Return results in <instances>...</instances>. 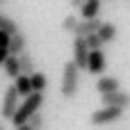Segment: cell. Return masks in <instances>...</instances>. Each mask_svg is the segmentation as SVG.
I'll return each mask as SVG.
<instances>
[{
	"mask_svg": "<svg viewBox=\"0 0 130 130\" xmlns=\"http://www.w3.org/2000/svg\"><path fill=\"white\" fill-rule=\"evenodd\" d=\"M41 105H43V94H34V91H32L30 96L23 98V103H18V110L14 112L11 123H14V126H23V123H27V119H30L34 112H39Z\"/></svg>",
	"mask_w": 130,
	"mask_h": 130,
	"instance_id": "obj_1",
	"label": "cell"
},
{
	"mask_svg": "<svg viewBox=\"0 0 130 130\" xmlns=\"http://www.w3.org/2000/svg\"><path fill=\"white\" fill-rule=\"evenodd\" d=\"M78 87H80V69L78 64L71 59L64 64V73H62V85H59V91L64 98H73L78 94Z\"/></svg>",
	"mask_w": 130,
	"mask_h": 130,
	"instance_id": "obj_2",
	"label": "cell"
},
{
	"mask_svg": "<svg viewBox=\"0 0 130 130\" xmlns=\"http://www.w3.org/2000/svg\"><path fill=\"white\" fill-rule=\"evenodd\" d=\"M121 117H123V110H121V107H107V105H103L101 110L91 112L89 121H91L94 126H107V123L119 121Z\"/></svg>",
	"mask_w": 130,
	"mask_h": 130,
	"instance_id": "obj_3",
	"label": "cell"
},
{
	"mask_svg": "<svg viewBox=\"0 0 130 130\" xmlns=\"http://www.w3.org/2000/svg\"><path fill=\"white\" fill-rule=\"evenodd\" d=\"M18 98H21V96L16 94L14 85L5 89V96H2V107H0V112H2V117H5V119H9V121H11L14 112L18 110Z\"/></svg>",
	"mask_w": 130,
	"mask_h": 130,
	"instance_id": "obj_4",
	"label": "cell"
},
{
	"mask_svg": "<svg viewBox=\"0 0 130 130\" xmlns=\"http://www.w3.org/2000/svg\"><path fill=\"white\" fill-rule=\"evenodd\" d=\"M101 98H103V105H107V107H121V110L130 107V94L123 89H117L112 94H103Z\"/></svg>",
	"mask_w": 130,
	"mask_h": 130,
	"instance_id": "obj_5",
	"label": "cell"
},
{
	"mask_svg": "<svg viewBox=\"0 0 130 130\" xmlns=\"http://www.w3.org/2000/svg\"><path fill=\"white\" fill-rule=\"evenodd\" d=\"M89 48L85 43V37H75L73 39V62L78 64V69H87V59H89Z\"/></svg>",
	"mask_w": 130,
	"mask_h": 130,
	"instance_id": "obj_6",
	"label": "cell"
},
{
	"mask_svg": "<svg viewBox=\"0 0 130 130\" xmlns=\"http://www.w3.org/2000/svg\"><path fill=\"white\" fill-rule=\"evenodd\" d=\"M107 66V59H105V53L103 50H91L89 53V59H87V71L91 75H101Z\"/></svg>",
	"mask_w": 130,
	"mask_h": 130,
	"instance_id": "obj_7",
	"label": "cell"
},
{
	"mask_svg": "<svg viewBox=\"0 0 130 130\" xmlns=\"http://www.w3.org/2000/svg\"><path fill=\"white\" fill-rule=\"evenodd\" d=\"M101 25H103V21H98V18H91V21H78L73 34H75V37H89V34H96Z\"/></svg>",
	"mask_w": 130,
	"mask_h": 130,
	"instance_id": "obj_8",
	"label": "cell"
},
{
	"mask_svg": "<svg viewBox=\"0 0 130 130\" xmlns=\"http://www.w3.org/2000/svg\"><path fill=\"white\" fill-rule=\"evenodd\" d=\"M96 89H98V94L103 96V94H112V91L121 89V85H119V80H117L114 75H103V78L96 80Z\"/></svg>",
	"mask_w": 130,
	"mask_h": 130,
	"instance_id": "obj_9",
	"label": "cell"
},
{
	"mask_svg": "<svg viewBox=\"0 0 130 130\" xmlns=\"http://www.w3.org/2000/svg\"><path fill=\"white\" fill-rule=\"evenodd\" d=\"M101 2H103V0H85V2H82V7H80L82 18H85V21L98 18V14H101Z\"/></svg>",
	"mask_w": 130,
	"mask_h": 130,
	"instance_id": "obj_10",
	"label": "cell"
},
{
	"mask_svg": "<svg viewBox=\"0 0 130 130\" xmlns=\"http://www.w3.org/2000/svg\"><path fill=\"white\" fill-rule=\"evenodd\" d=\"M18 64H21V75H32V73L37 71L34 57H32V53H27V50H23V53L18 55Z\"/></svg>",
	"mask_w": 130,
	"mask_h": 130,
	"instance_id": "obj_11",
	"label": "cell"
},
{
	"mask_svg": "<svg viewBox=\"0 0 130 130\" xmlns=\"http://www.w3.org/2000/svg\"><path fill=\"white\" fill-rule=\"evenodd\" d=\"M96 34L101 37V41H103V43H110V41H114V39H117L119 30H117V25H114V23H105V21H103V25L98 27V32H96Z\"/></svg>",
	"mask_w": 130,
	"mask_h": 130,
	"instance_id": "obj_12",
	"label": "cell"
},
{
	"mask_svg": "<svg viewBox=\"0 0 130 130\" xmlns=\"http://www.w3.org/2000/svg\"><path fill=\"white\" fill-rule=\"evenodd\" d=\"M25 43H27V37L23 32L11 34V39H9V55H21L25 50Z\"/></svg>",
	"mask_w": 130,
	"mask_h": 130,
	"instance_id": "obj_13",
	"label": "cell"
},
{
	"mask_svg": "<svg viewBox=\"0 0 130 130\" xmlns=\"http://www.w3.org/2000/svg\"><path fill=\"white\" fill-rule=\"evenodd\" d=\"M14 89H16V94H18L21 98L30 96V94H32V85H30V75H16V78H14Z\"/></svg>",
	"mask_w": 130,
	"mask_h": 130,
	"instance_id": "obj_14",
	"label": "cell"
},
{
	"mask_svg": "<svg viewBox=\"0 0 130 130\" xmlns=\"http://www.w3.org/2000/svg\"><path fill=\"white\" fill-rule=\"evenodd\" d=\"M30 85H32V91H34V94H43L46 87H48V78H46V73L34 71V73L30 75Z\"/></svg>",
	"mask_w": 130,
	"mask_h": 130,
	"instance_id": "obj_15",
	"label": "cell"
},
{
	"mask_svg": "<svg viewBox=\"0 0 130 130\" xmlns=\"http://www.w3.org/2000/svg\"><path fill=\"white\" fill-rule=\"evenodd\" d=\"M2 69H5V73H7V78H16V75H21L18 55H9V57L5 59V64H2Z\"/></svg>",
	"mask_w": 130,
	"mask_h": 130,
	"instance_id": "obj_16",
	"label": "cell"
},
{
	"mask_svg": "<svg viewBox=\"0 0 130 130\" xmlns=\"http://www.w3.org/2000/svg\"><path fill=\"white\" fill-rule=\"evenodd\" d=\"M0 30L7 32L9 37L16 34V32H21V30H18V23H16L11 16H7V14H0Z\"/></svg>",
	"mask_w": 130,
	"mask_h": 130,
	"instance_id": "obj_17",
	"label": "cell"
},
{
	"mask_svg": "<svg viewBox=\"0 0 130 130\" xmlns=\"http://www.w3.org/2000/svg\"><path fill=\"white\" fill-rule=\"evenodd\" d=\"M27 126H30L32 130H43L46 128V119L41 117V112H34V114L27 119Z\"/></svg>",
	"mask_w": 130,
	"mask_h": 130,
	"instance_id": "obj_18",
	"label": "cell"
},
{
	"mask_svg": "<svg viewBox=\"0 0 130 130\" xmlns=\"http://www.w3.org/2000/svg\"><path fill=\"white\" fill-rule=\"evenodd\" d=\"M85 43H87L89 50H103V41H101L98 34H89V37H85Z\"/></svg>",
	"mask_w": 130,
	"mask_h": 130,
	"instance_id": "obj_19",
	"label": "cell"
},
{
	"mask_svg": "<svg viewBox=\"0 0 130 130\" xmlns=\"http://www.w3.org/2000/svg\"><path fill=\"white\" fill-rule=\"evenodd\" d=\"M75 25H78V16H73V14H69L66 18H64V23H62V27H64V32H75Z\"/></svg>",
	"mask_w": 130,
	"mask_h": 130,
	"instance_id": "obj_20",
	"label": "cell"
},
{
	"mask_svg": "<svg viewBox=\"0 0 130 130\" xmlns=\"http://www.w3.org/2000/svg\"><path fill=\"white\" fill-rule=\"evenodd\" d=\"M9 39H11V37L0 30V46H2V48H9Z\"/></svg>",
	"mask_w": 130,
	"mask_h": 130,
	"instance_id": "obj_21",
	"label": "cell"
},
{
	"mask_svg": "<svg viewBox=\"0 0 130 130\" xmlns=\"http://www.w3.org/2000/svg\"><path fill=\"white\" fill-rule=\"evenodd\" d=\"M7 57H9V48H2V46H0V66L5 64V59H7Z\"/></svg>",
	"mask_w": 130,
	"mask_h": 130,
	"instance_id": "obj_22",
	"label": "cell"
},
{
	"mask_svg": "<svg viewBox=\"0 0 130 130\" xmlns=\"http://www.w3.org/2000/svg\"><path fill=\"white\" fill-rule=\"evenodd\" d=\"M82 2H85V0H69L71 7H82Z\"/></svg>",
	"mask_w": 130,
	"mask_h": 130,
	"instance_id": "obj_23",
	"label": "cell"
},
{
	"mask_svg": "<svg viewBox=\"0 0 130 130\" xmlns=\"http://www.w3.org/2000/svg\"><path fill=\"white\" fill-rule=\"evenodd\" d=\"M16 130H32V128H30L27 123H23V126H16Z\"/></svg>",
	"mask_w": 130,
	"mask_h": 130,
	"instance_id": "obj_24",
	"label": "cell"
},
{
	"mask_svg": "<svg viewBox=\"0 0 130 130\" xmlns=\"http://www.w3.org/2000/svg\"><path fill=\"white\" fill-rule=\"evenodd\" d=\"M0 130H7V128H5V123H2V121H0Z\"/></svg>",
	"mask_w": 130,
	"mask_h": 130,
	"instance_id": "obj_25",
	"label": "cell"
},
{
	"mask_svg": "<svg viewBox=\"0 0 130 130\" xmlns=\"http://www.w3.org/2000/svg\"><path fill=\"white\" fill-rule=\"evenodd\" d=\"M2 2H5V0H0V5H2Z\"/></svg>",
	"mask_w": 130,
	"mask_h": 130,
	"instance_id": "obj_26",
	"label": "cell"
}]
</instances>
